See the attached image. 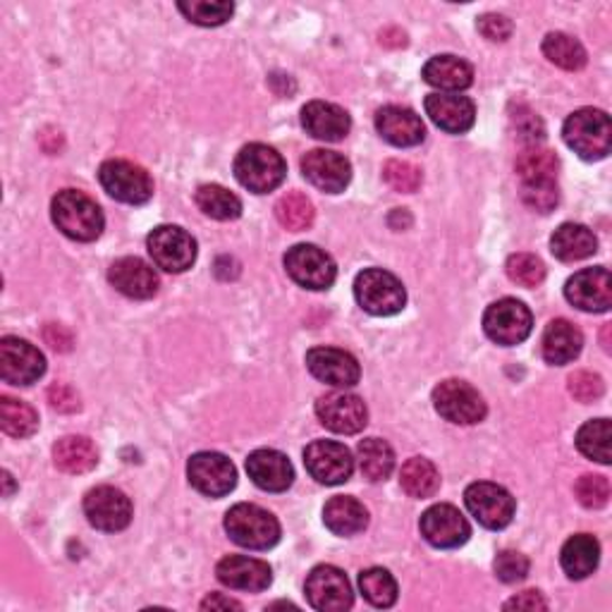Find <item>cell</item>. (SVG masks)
Listing matches in <instances>:
<instances>
[{
  "label": "cell",
  "instance_id": "1",
  "mask_svg": "<svg viewBox=\"0 0 612 612\" xmlns=\"http://www.w3.org/2000/svg\"><path fill=\"white\" fill-rule=\"evenodd\" d=\"M50 216L58 230L77 242H94L106 226L99 204L77 189L58 192L50 204Z\"/></svg>",
  "mask_w": 612,
  "mask_h": 612
},
{
  "label": "cell",
  "instance_id": "2",
  "mask_svg": "<svg viewBox=\"0 0 612 612\" xmlns=\"http://www.w3.org/2000/svg\"><path fill=\"white\" fill-rule=\"evenodd\" d=\"M563 137L567 147L579 153L584 161H601L612 147L610 117L598 108H581L565 120Z\"/></svg>",
  "mask_w": 612,
  "mask_h": 612
},
{
  "label": "cell",
  "instance_id": "3",
  "mask_svg": "<svg viewBox=\"0 0 612 612\" xmlns=\"http://www.w3.org/2000/svg\"><path fill=\"white\" fill-rule=\"evenodd\" d=\"M228 536L250 551H268L280 541V524L268 510L258 505L240 503L226 515Z\"/></svg>",
  "mask_w": 612,
  "mask_h": 612
},
{
  "label": "cell",
  "instance_id": "4",
  "mask_svg": "<svg viewBox=\"0 0 612 612\" xmlns=\"http://www.w3.org/2000/svg\"><path fill=\"white\" fill-rule=\"evenodd\" d=\"M288 175L282 155L266 145H246L234 159V177L254 194H268L282 185Z\"/></svg>",
  "mask_w": 612,
  "mask_h": 612
},
{
  "label": "cell",
  "instance_id": "5",
  "mask_svg": "<svg viewBox=\"0 0 612 612\" xmlns=\"http://www.w3.org/2000/svg\"><path fill=\"white\" fill-rule=\"evenodd\" d=\"M355 297L363 311L373 316H395L407 304V292L393 273L369 268L355 280Z\"/></svg>",
  "mask_w": 612,
  "mask_h": 612
},
{
  "label": "cell",
  "instance_id": "6",
  "mask_svg": "<svg viewBox=\"0 0 612 612\" xmlns=\"http://www.w3.org/2000/svg\"><path fill=\"white\" fill-rule=\"evenodd\" d=\"M99 180H101V187L106 189L113 199L123 204L139 206V204H147L153 197L151 175L145 171V168L132 161H123V159L106 161L99 168Z\"/></svg>",
  "mask_w": 612,
  "mask_h": 612
},
{
  "label": "cell",
  "instance_id": "7",
  "mask_svg": "<svg viewBox=\"0 0 612 612\" xmlns=\"http://www.w3.org/2000/svg\"><path fill=\"white\" fill-rule=\"evenodd\" d=\"M434 407L450 424L472 426L484 422L486 402L478 395V390L464 381L450 379L436 385L434 390Z\"/></svg>",
  "mask_w": 612,
  "mask_h": 612
},
{
  "label": "cell",
  "instance_id": "8",
  "mask_svg": "<svg viewBox=\"0 0 612 612\" xmlns=\"http://www.w3.org/2000/svg\"><path fill=\"white\" fill-rule=\"evenodd\" d=\"M533 328V316L527 304L519 302V299H500V302H493L486 314H484V331L493 343L512 347L524 343L531 335Z\"/></svg>",
  "mask_w": 612,
  "mask_h": 612
},
{
  "label": "cell",
  "instance_id": "9",
  "mask_svg": "<svg viewBox=\"0 0 612 612\" xmlns=\"http://www.w3.org/2000/svg\"><path fill=\"white\" fill-rule=\"evenodd\" d=\"M153 264L168 273H185L197 262V242L177 226H159L147 240Z\"/></svg>",
  "mask_w": 612,
  "mask_h": 612
},
{
  "label": "cell",
  "instance_id": "10",
  "mask_svg": "<svg viewBox=\"0 0 612 612\" xmlns=\"http://www.w3.org/2000/svg\"><path fill=\"white\" fill-rule=\"evenodd\" d=\"M464 503L469 507V512L476 517L478 524H484L486 529H505L512 522L517 503L510 496V490L488 484V481H478L464 490Z\"/></svg>",
  "mask_w": 612,
  "mask_h": 612
},
{
  "label": "cell",
  "instance_id": "11",
  "mask_svg": "<svg viewBox=\"0 0 612 612\" xmlns=\"http://www.w3.org/2000/svg\"><path fill=\"white\" fill-rule=\"evenodd\" d=\"M288 276L307 290H328L337 278L333 258L314 244H297L285 254Z\"/></svg>",
  "mask_w": 612,
  "mask_h": 612
},
{
  "label": "cell",
  "instance_id": "12",
  "mask_svg": "<svg viewBox=\"0 0 612 612\" xmlns=\"http://www.w3.org/2000/svg\"><path fill=\"white\" fill-rule=\"evenodd\" d=\"M46 373L42 351L20 337L0 340V379L10 385H32Z\"/></svg>",
  "mask_w": 612,
  "mask_h": 612
},
{
  "label": "cell",
  "instance_id": "13",
  "mask_svg": "<svg viewBox=\"0 0 612 612\" xmlns=\"http://www.w3.org/2000/svg\"><path fill=\"white\" fill-rule=\"evenodd\" d=\"M304 464L307 472L314 476L319 484L325 486H340L349 481L355 472V460L351 452L335 440H314L304 450Z\"/></svg>",
  "mask_w": 612,
  "mask_h": 612
},
{
  "label": "cell",
  "instance_id": "14",
  "mask_svg": "<svg viewBox=\"0 0 612 612\" xmlns=\"http://www.w3.org/2000/svg\"><path fill=\"white\" fill-rule=\"evenodd\" d=\"M189 484L208 498H223L238 486L234 464L220 452H197L187 464Z\"/></svg>",
  "mask_w": 612,
  "mask_h": 612
},
{
  "label": "cell",
  "instance_id": "15",
  "mask_svg": "<svg viewBox=\"0 0 612 612\" xmlns=\"http://www.w3.org/2000/svg\"><path fill=\"white\" fill-rule=\"evenodd\" d=\"M304 591L311 608L321 612H343L355 603L345 571L333 565H319L316 569H311Z\"/></svg>",
  "mask_w": 612,
  "mask_h": 612
},
{
  "label": "cell",
  "instance_id": "16",
  "mask_svg": "<svg viewBox=\"0 0 612 612\" xmlns=\"http://www.w3.org/2000/svg\"><path fill=\"white\" fill-rule=\"evenodd\" d=\"M84 515L91 527L115 533L127 529L132 522V503H129L123 490L113 486H99L86 493Z\"/></svg>",
  "mask_w": 612,
  "mask_h": 612
},
{
  "label": "cell",
  "instance_id": "17",
  "mask_svg": "<svg viewBox=\"0 0 612 612\" xmlns=\"http://www.w3.org/2000/svg\"><path fill=\"white\" fill-rule=\"evenodd\" d=\"M316 414L325 428L333 434L355 436L369 424V409L363 400L351 393H328L319 397Z\"/></svg>",
  "mask_w": 612,
  "mask_h": 612
},
{
  "label": "cell",
  "instance_id": "18",
  "mask_svg": "<svg viewBox=\"0 0 612 612\" xmlns=\"http://www.w3.org/2000/svg\"><path fill=\"white\" fill-rule=\"evenodd\" d=\"M422 536L436 549H460L472 536V527L452 505H434L422 515Z\"/></svg>",
  "mask_w": 612,
  "mask_h": 612
},
{
  "label": "cell",
  "instance_id": "19",
  "mask_svg": "<svg viewBox=\"0 0 612 612\" xmlns=\"http://www.w3.org/2000/svg\"><path fill=\"white\" fill-rule=\"evenodd\" d=\"M565 297L569 304L591 314H603L612 307V280L608 268H584L575 273L565 285Z\"/></svg>",
  "mask_w": 612,
  "mask_h": 612
},
{
  "label": "cell",
  "instance_id": "20",
  "mask_svg": "<svg viewBox=\"0 0 612 612\" xmlns=\"http://www.w3.org/2000/svg\"><path fill=\"white\" fill-rule=\"evenodd\" d=\"M307 369L321 383L335 388H351L361 379L359 361L345 349L335 347H314L307 351Z\"/></svg>",
  "mask_w": 612,
  "mask_h": 612
},
{
  "label": "cell",
  "instance_id": "21",
  "mask_svg": "<svg viewBox=\"0 0 612 612\" xmlns=\"http://www.w3.org/2000/svg\"><path fill=\"white\" fill-rule=\"evenodd\" d=\"M302 173L321 192L340 194L351 180V165L343 153L314 149L302 159Z\"/></svg>",
  "mask_w": 612,
  "mask_h": 612
},
{
  "label": "cell",
  "instance_id": "22",
  "mask_svg": "<svg viewBox=\"0 0 612 612\" xmlns=\"http://www.w3.org/2000/svg\"><path fill=\"white\" fill-rule=\"evenodd\" d=\"M216 575L220 584L230 586V589L238 591H266L273 581V571L264 563V559L256 557H244V555H228L218 563Z\"/></svg>",
  "mask_w": 612,
  "mask_h": 612
},
{
  "label": "cell",
  "instance_id": "23",
  "mask_svg": "<svg viewBox=\"0 0 612 612\" xmlns=\"http://www.w3.org/2000/svg\"><path fill=\"white\" fill-rule=\"evenodd\" d=\"M426 115L450 135H464L474 127V103L460 94H428L424 101Z\"/></svg>",
  "mask_w": 612,
  "mask_h": 612
},
{
  "label": "cell",
  "instance_id": "24",
  "mask_svg": "<svg viewBox=\"0 0 612 612\" xmlns=\"http://www.w3.org/2000/svg\"><path fill=\"white\" fill-rule=\"evenodd\" d=\"M108 280L117 292H123L129 299H149L159 292V276H155V270L137 256L117 258L108 270Z\"/></svg>",
  "mask_w": 612,
  "mask_h": 612
},
{
  "label": "cell",
  "instance_id": "25",
  "mask_svg": "<svg viewBox=\"0 0 612 612\" xmlns=\"http://www.w3.org/2000/svg\"><path fill=\"white\" fill-rule=\"evenodd\" d=\"M246 474L254 484L268 493H282L292 486L295 469L278 450H256L246 458Z\"/></svg>",
  "mask_w": 612,
  "mask_h": 612
},
{
  "label": "cell",
  "instance_id": "26",
  "mask_svg": "<svg viewBox=\"0 0 612 612\" xmlns=\"http://www.w3.org/2000/svg\"><path fill=\"white\" fill-rule=\"evenodd\" d=\"M376 129L393 147H416L426 137V127L422 117L409 108L385 106L376 113Z\"/></svg>",
  "mask_w": 612,
  "mask_h": 612
},
{
  "label": "cell",
  "instance_id": "27",
  "mask_svg": "<svg viewBox=\"0 0 612 612\" xmlns=\"http://www.w3.org/2000/svg\"><path fill=\"white\" fill-rule=\"evenodd\" d=\"M302 125L314 139L340 141L347 137L351 120L347 111L335 106V103L311 101L302 108Z\"/></svg>",
  "mask_w": 612,
  "mask_h": 612
},
{
  "label": "cell",
  "instance_id": "28",
  "mask_svg": "<svg viewBox=\"0 0 612 612\" xmlns=\"http://www.w3.org/2000/svg\"><path fill=\"white\" fill-rule=\"evenodd\" d=\"M584 347V335L575 323L567 319H555L543 333V359L553 367H565L575 361Z\"/></svg>",
  "mask_w": 612,
  "mask_h": 612
},
{
  "label": "cell",
  "instance_id": "29",
  "mask_svg": "<svg viewBox=\"0 0 612 612\" xmlns=\"http://www.w3.org/2000/svg\"><path fill=\"white\" fill-rule=\"evenodd\" d=\"M551 252L555 258L565 264L581 262V258H589L591 254L598 252V240L596 234L579 223H565L559 226L553 238H551Z\"/></svg>",
  "mask_w": 612,
  "mask_h": 612
},
{
  "label": "cell",
  "instance_id": "30",
  "mask_svg": "<svg viewBox=\"0 0 612 612\" xmlns=\"http://www.w3.org/2000/svg\"><path fill=\"white\" fill-rule=\"evenodd\" d=\"M424 80L440 91H462L474 82L472 65L458 56H436L424 65Z\"/></svg>",
  "mask_w": 612,
  "mask_h": 612
},
{
  "label": "cell",
  "instance_id": "31",
  "mask_svg": "<svg viewBox=\"0 0 612 612\" xmlns=\"http://www.w3.org/2000/svg\"><path fill=\"white\" fill-rule=\"evenodd\" d=\"M323 522L335 536H355L369 524V512L359 500L337 496L331 498L323 507Z\"/></svg>",
  "mask_w": 612,
  "mask_h": 612
},
{
  "label": "cell",
  "instance_id": "32",
  "mask_svg": "<svg viewBox=\"0 0 612 612\" xmlns=\"http://www.w3.org/2000/svg\"><path fill=\"white\" fill-rule=\"evenodd\" d=\"M598 559H601V545H598V541L589 536V533H577V536H571L563 545V553H559V563H563L565 575L577 581L593 575L598 567Z\"/></svg>",
  "mask_w": 612,
  "mask_h": 612
},
{
  "label": "cell",
  "instance_id": "33",
  "mask_svg": "<svg viewBox=\"0 0 612 612\" xmlns=\"http://www.w3.org/2000/svg\"><path fill=\"white\" fill-rule=\"evenodd\" d=\"M54 462L65 474H86L99 464V452L84 436H65L56 442Z\"/></svg>",
  "mask_w": 612,
  "mask_h": 612
},
{
  "label": "cell",
  "instance_id": "34",
  "mask_svg": "<svg viewBox=\"0 0 612 612\" xmlns=\"http://www.w3.org/2000/svg\"><path fill=\"white\" fill-rule=\"evenodd\" d=\"M357 458H359L361 474L369 481H373V484L385 481L395 469V452L381 438L361 440L357 448Z\"/></svg>",
  "mask_w": 612,
  "mask_h": 612
},
{
  "label": "cell",
  "instance_id": "35",
  "mask_svg": "<svg viewBox=\"0 0 612 612\" xmlns=\"http://www.w3.org/2000/svg\"><path fill=\"white\" fill-rule=\"evenodd\" d=\"M557 155L549 149H527L524 153H519V159L515 163L517 177L522 180V185H541V182H555L557 177Z\"/></svg>",
  "mask_w": 612,
  "mask_h": 612
},
{
  "label": "cell",
  "instance_id": "36",
  "mask_svg": "<svg viewBox=\"0 0 612 612\" xmlns=\"http://www.w3.org/2000/svg\"><path fill=\"white\" fill-rule=\"evenodd\" d=\"M400 484L412 498H431L440 488V474L434 462L424 458H412L402 466Z\"/></svg>",
  "mask_w": 612,
  "mask_h": 612
},
{
  "label": "cell",
  "instance_id": "37",
  "mask_svg": "<svg viewBox=\"0 0 612 612\" xmlns=\"http://www.w3.org/2000/svg\"><path fill=\"white\" fill-rule=\"evenodd\" d=\"M543 56L563 70H581L586 65V50L575 36L553 32L543 38Z\"/></svg>",
  "mask_w": 612,
  "mask_h": 612
},
{
  "label": "cell",
  "instance_id": "38",
  "mask_svg": "<svg viewBox=\"0 0 612 612\" xmlns=\"http://www.w3.org/2000/svg\"><path fill=\"white\" fill-rule=\"evenodd\" d=\"M0 426L12 438H30L38 428V414L27 402L15 397H0Z\"/></svg>",
  "mask_w": 612,
  "mask_h": 612
},
{
  "label": "cell",
  "instance_id": "39",
  "mask_svg": "<svg viewBox=\"0 0 612 612\" xmlns=\"http://www.w3.org/2000/svg\"><path fill=\"white\" fill-rule=\"evenodd\" d=\"M359 589L363 598L376 608H390L397 601V584L383 567L363 569L359 575Z\"/></svg>",
  "mask_w": 612,
  "mask_h": 612
},
{
  "label": "cell",
  "instance_id": "40",
  "mask_svg": "<svg viewBox=\"0 0 612 612\" xmlns=\"http://www.w3.org/2000/svg\"><path fill=\"white\" fill-rule=\"evenodd\" d=\"M197 206L208 218L234 220L242 216V201L220 185H204L197 192Z\"/></svg>",
  "mask_w": 612,
  "mask_h": 612
},
{
  "label": "cell",
  "instance_id": "41",
  "mask_svg": "<svg viewBox=\"0 0 612 612\" xmlns=\"http://www.w3.org/2000/svg\"><path fill=\"white\" fill-rule=\"evenodd\" d=\"M577 448L584 458H589L598 464H610V422H586L577 434Z\"/></svg>",
  "mask_w": 612,
  "mask_h": 612
},
{
  "label": "cell",
  "instance_id": "42",
  "mask_svg": "<svg viewBox=\"0 0 612 612\" xmlns=\"http://www.w3.org/2000/svg\"><path fill=\"white\" fill-rule=\"evenodd\" d=\"M276 216L278 223L290 230V232H302L309 230L311 223H314V206L304 197V194H285V197L276 204Z\"/></svg>",
  "mask_w": 612,
  "mask_h": 612
},
{
  "label": "cell",
  "instance_id": "43",
  "mask_svg": "<svg viewBox=\"0 0 612 612\" xmlns=\"http://www.w3.org/2000/svg\"><path fill=\"white\" fill-rule=\"evenodd\" d=\"M177 10L189 22L199 24V27H220V24H226L232 18L234 5L226 3V0H218V3H208V0H192V3H177Z\"/></svg>",
  "mask_w": 612,
  "mask_h": 612
},
{
  "label": "cell",
  "instance_id": "44",
  "mask_svg": "<svg viewBox=\"0 0 612 612\" xmlns=\"http://www.w3.org/2000/svg\"><path fill=\"white\" fill-rule=\"evenodd\" d=\"M507 276L522 288H539L545 280V266L533 254H512L507 258Z\"/></svg>",
  "mask_w": 612,
  "mask_h": 612
},
{
  "label": "cell",
  "instance_id": "45",
  "mask_svg": "<svg viewBox=\"0 0 612 612\" xmlns=\"http://www.w3.org/2000/svg\"><path fill=\"white\" fill-rule=\"evenodd\" d=\"M383 180L388 182L390 187H393L395 192H402V194H414L416 189L422 187V182H424V175L419 168H416L414 163L409 161H388L383 165Z\"/></svg>",
  "mask_w": 612,
  "mask_h": 612
},
{
  "label": "cell",
  "instance_id": "46",
  "mask_svg": "<svg viewBox=\"0 0 612 612\" xmlns=\"http://www.w3.org/2000/svg\"><path fill=\"white\" fill-rule=\"evenodd\" d=\"M575 493L584 507H589V510H601V507H605L610 500V484L605 476L584 474L577 481Z\"/></svg>",
  "mask_w": 612,
  "mask_h": 612
},
{
  "label": "cell",
  "instance_id": "47",
  "mask_svg": "<svg viewBox=\"0 0 612 612\" xmlns=\"http://www.w3.org/2000/svg\"><path fill=\"white\" fill-rule=\"evenodd\" d=\"M569 393L575 395V400L584 402V405H589V402L601 400L605 393V383L598 373L591 371H577L569 376Z\"/></svg>",
  "mask_w": 612,
  "mask_h": 612
},
{
  "label": "cell",
  "instance_id": "48",
  "mask_svg": "<svg viewBox=\"0 0 612 612\" xmlns=\"http://www.w3.org/2000/svg\"><path fill=\"white\" fill-rule=\"evenodd\" d=\"M512 127H515V132L519 135V139L527 141V145H539V141L545 137L543 120L529 106H517L515 108Z\"/></svg>",
  "mask_w": 612,
  "mask_h": 612
},
{
  "label": "cell",
  "instance_id": "49",
  "mask_svg": "<svg viewBox=\"0 0 612 612\" xmlns=\"http://www.w3.org/2000/svg\"><path fill=\"white\" fill-rule=\"evenodd\" d=\"M522 199L529 208L539 213H551L559 201L555 182H541V185H522Z\"/></svg>",
  "mask_w": 612,
  "mask_h": 612
},
{
  "label": "cell",
  "instance_id": "50",
  "mask_svg": "<svg viewBox=\"0 0 612 612\" xmlns=\"http://www.w3.org/2000/svg\"><path fill=\"white\" fill-rule=\"evenodd\" d=\"M529 557L517 551H503L496 557V575L505 584H517L529 575Z\"/></svg>",
  "mask_w": 612,
  "mask_h": 612
},
{
  "label": "cell",
  "instance_id": "51",
  "mask_svg": "<svg viewBox=\"0 0 612 612\" xmlns=\"http://www.w3.org/2000/svg\"><path fill=\"white\" fill-rule=\"evenodd\" d=\"M476 27L488 38V42H507V38L512 36V22L503 15H493V12L490 15L478 18Z\"/></svg>",
  "mask_w": 612,
  "mask_h": 612
},
{
  "label": "cell",
  "instance_id": "52",
  "mask_svg": "<svg viewBox=\"0 0 612 612\" xmlns=\"http://www.w3.org/2000/svg\"><path fill=\"white\" fill-rule=\"evenodd\" d=\"M48 402H50V407L58 409V412H77V409H80V397L72 393V388L62 385V383L50 385Z\"/></svg>",
  "mask_w": 612,
  "mask_h": 612
},
{
  "label": "cell",
  "instance_id": "53",
  "mask_svg": "<svg viewBox=\"0 0 612 612\" xmlns=\"http://www.w3.org/2000/svg\"><path fill=\"white\" fill-rule=\"evenodd\" d=\"M44 340L54 347L56 351H70L72 349V335L70 331H65L62 325L48 323L44 328Z\"/></svg>",
  "mask_w": 612,
  "mask_h": 612
},
{
  "label": "cell",
  "instance_id": "54",
  "mask_svg": "<svg viewBox=\"0 0 612 612\" xmlns=\"http://www.w3.org/2000/svg\"><path fill=\"white\" fill-rule=\"evenodd\" d=\"M549 603L543 601V596L539 591H524L515 596L512 601L505 603V610H545Z\"/></svg>",
  "mask_w": 612,
  "mask_h": 612
},
{
  "label": "cell",
  "instance_id": "55",
  "mask_svg": "<svg viewBox=\"0 0 612 612\" xmlns=\"http://www.w3.org/2000/svg\"><path fill=\"white\" fill-rule=\"evenodd\" d=\"M204 610H242V603L238 601H232V598L228 596H220V593H211L206 598V601L201 603Z\"/></svg>",
  "mask_w": 612,
  "mask_h": 612
},
{
  "label": "cell",
  "instance_id": "56",
  "mask_svg": "<svg viewBox=\"0 0 612 612\" xmlns=\"http://www.w3.org/2000/svg\"><path fill=\"white\" fill-rule=\"evenodd\" d=\"M3 481H5V496H12V476L8 472H3Z\"/></svg>",
  "mask_w": 612,
  "mask_h": 612
}]
</instances>
